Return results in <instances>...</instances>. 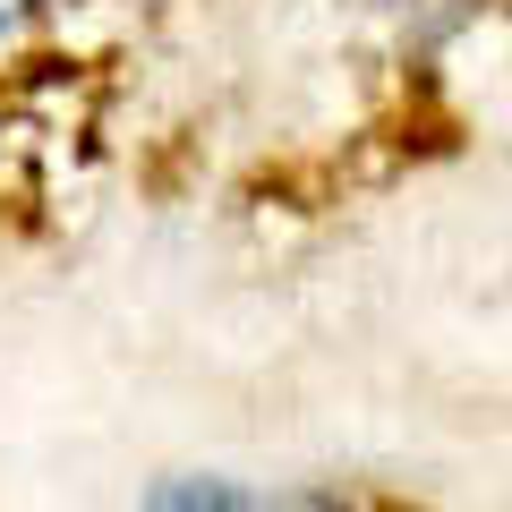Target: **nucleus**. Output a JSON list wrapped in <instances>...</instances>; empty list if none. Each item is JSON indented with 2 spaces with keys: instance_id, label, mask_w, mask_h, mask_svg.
<instances>
[{
  "instance_id": "obj_1",
  "label": "nucleus",
  "mask_w": 512,
  "mask_h": 512,
  "mask_svg": "<svg viewBox=\"0 0 512 512\" xmlns=\"http://www.w3.org/2000/svg\"><path fill=\"white\" fill-rule=\"evenodd\" d=\"M137 512H256V495L231 487V478H214V470H180V478L137 495Z\"/></svg>"
},
{
  "instance_id": "obj_2",
  "label": "nucleus",
  "mask_w": 512,
  "mask_h": 512,
  "mask_svg": "<svg viewBox=\"0 0 512 512\" xmlns=\"http://www.w3.org/2000/svg\"><path fill=\"white\" fill-rule=\"evenodd\" d=\"M26 9H35V0H0V26H18V18H26Z\"/></svg>"
}]
</instances>
